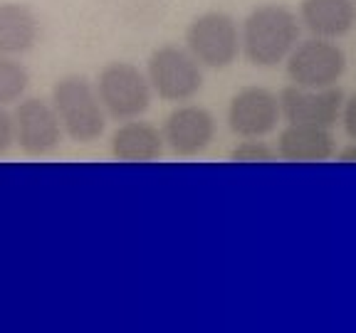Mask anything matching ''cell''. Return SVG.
Instances as JSON below:
<instances>
[{
    "mask_svg": "<svg viewBox=\"0 0 356 333\" xmlns=\"http://www.w3.org/2000/svg\"><path fill=\"white\" fill-rule=\"evenodd\" d=\"M334 146L332 128L314 123H287L280 131L277 153L287 161H327L332 158Z\"/></svg>",
    "mask_w": 356,
    "mask_h": 333,
    "instance_id": "cell-13",
    "label": "cell"
},
{
    "mask_svg": "<svg viewBox=\"0 0 356 333\" xmlns=\"http://www.w3.org/2000/svg\"><path fill=\"white\" fill-rule=\"evenodd\" d=\"M275 155L273 148H267L260 139H245L238 148L233 151L235 161H270Z\"/></svg>",
    "mask_w": 356,
    "mask_h": 333,
    "instance_id": "cell-16",
    "label": "cell"
},
{
    "mask_svg": "<svg viewBox=\"0 0 356 333\" xmlns=\"http://www.w3.org/2000/svg\"><path fill=\"white\" fill-rule=\"evenodd\" d=\"M287 77L302 89L337 87L346 69V57L341 47L324 37H309L297 42L287 55Z\"/></svg>",
    "mask_w": 356,
    "mask_h": 333,
    "instance_id": "cell-6",
    "label": "cell"
},
{
    "mask_svg": "<svg viewBox=\"0 0 356 333\" xmlns=\"http://www.w3.org/2000/svg\"><path fill=\"white\" fill-rule=\"evenodd\" d=\"M163 144L176 155H198L216 136V119L208 109L195 104L176 106L163 121Z\"/></svg>",
    "mask_w": 356,
    "mask_h": 333,
    "instance_id": "cell-10",
    "label": "cell"
},
{
    "mask_svg": "<svg viewBox=\"0 0 356 333\" xmlns=\"http://www.w3.org/2000/svg\"><path fill=\"white\" fill-rule=\"evenodd\" d=\"M186 50L195 57L200 67H208V69L230 67L243 52L235 17L220 10H208L198 15L186 30Z\"/></svg>",
    "mask_w": 356,
    "mask_h": 333,
    "instance_id": "cell-4",
    "label": "cell"
},
{
    "mask_svg": "<svg viewBox=\"0 0 356 333\" xmlns=\"http://www.w3.org/2000/svg\"><path fill=\"white\" fill-rule=\"evenodd\" d=\"M15 144V128H13V114L8 106H0V155H6Z\"/></svg>",
    "mask_w": 356,
    "mask_h": 333,
    "instance_id": "cell-17",
    "label": "cell"
},
{
    "mask_svg": "<svg viewBox=\"0 0 356 333\" xmlns=\"http://www.w3.org/2000/svg\"><path fill=\"white\" fill-rule=\"evenodd\" d=\"M280 119V96H275L270 89L248 87L230 99L228 126L240 139H262L277 128Z\"/></svg>",
    "mask_w": 356,
    "mask_h": 333,
    "instance_id": "cell-8",
    "label": "cell"
},
{
    "mask_svg": "<svg viewBox=\"0 0 356 333\" xmlns=\"http://www.w3.org/2000/svg\"><path fill=\"white\" fill-rule=\"evenodd\" d=\"M341 121L351 139L356 141V94L349 101H344V109H341Z\"/></svg>",
    "mask_w": 356,
    "mask_h": 333,
    "instance_id": "cell-18",
    "label": "cell"
},
{
    "mask_svg": "<svg viewBox=\"0 0 356 333\" xmlns=\"http://www.w3.org/2000/svg\"><path fill=\"white\" fill-rule=\"evenodd\" d=\"M13 128H15V146L30 158H42L60 148L62 123L47 99L40 96H22L13 111Z\"/></svg>",
    "mask_w": 356,
    "mask_h": 333,
    "instance_id": "cell-7",
    "label": "cell"
},
{
    "mask_svg": "<svg viewBox=\"0 0 356 333\" xmlns=\"http://www.w3.org/2000/svg\"><path fill=\"white\" fill-rule=\"evenodd\" d=\"M50 104L65 136L77 144H95L106 131V111L95 84L82 74H67L52 87Z\"/></svg>",
    "mask_w": 356,
    "mask_h": 333,
    "instance_id": "cell-2",
    "label": "cell"
},
{
    "mask_svg": "<svg viewBox=\"0 0 356 333\" xmlns=\"http://www.w3.org/2000/svg\"><path fill=\"white\" fill-rule=\"evenodd\" d=\"M30 74L20 57L0 55V106H13L28 94Z\"/></svg>",
    "mask_w": 356,
    "mask_h": 333,
    "instance_id": "cell-15",
    "label": "cell"
},
{
    "mask_svg": "<svg viewBox=\"0 0 356 333\" xmlns=\"http://www.w3.org/2000/svg\"><path fill=\"white\" fill-rule=\"evenodd\" d=\"M163 133L149 121L129 119L111 133L109 151L119 161H154L163 153Z\"/></svg>",
    "mask_w": 356,
    "mask_h": 333,
    "instance_id": "cell-14",
    "label": "cell"
},
{
    "mask_svg": "<svg viewBox=\"0 0 356 333\" xmlns=\"http://www.w3.org/2000/svg\"><path fill=\"white\" fill-rule=\"evenodd\" d=\"M339 158H341V161H356V144H354V146H349V148L341 151Z\"/></svg>",
    "mask_w": 356,
    "mask_h": 333,
    "instance_id": "cell-19",
    "label": "cell"
},
{
    "mask_svg": "<svg viewBox=\"0 0 356 333\" xmlns=\"http://www.w3.org/2000/svg\"><path fill=\"white\" fill-rule=\"evenodd\" d=\"M40 42V17L25 3H0V55L22 57Z\"/></svg>",
    "mask_w": 356,
    "mask_h": 333,
    "instance_id": "cell-11",
    "label": "cell"
},
{
    "mask_svg": "<svg viewBox=\"0 0 356 333\" xmlns=\"http://www.w3.org/2000/svg\"><path fill=\"white\" fill-rule=\"evenodd\" d=\"M344 92L339 87L327 89H302L284 87L280 94V111L287 123H314L332 128L341 119Z\"/></svg>",
    "mask_w": 356,
    "mask_h": 333,
    "instance_id": "cell-9",
    "label": "cell"
},
{
    "mask_svg": "<svg viewBox=\"0 0 356 333\" xmlns=\"http://www.w3.org/2000/svg\"><path fill=\"white\" fill-rule=\"evenodd\" d=\"M300 42V20L289 8L267 3L250 12L240 28L243 55L255 67H277Z\"/></svg>",
    "mask_w": 356,
    "mask_h": 333,
    "instance_id": "cell-1",
    "label": "cell"
},
{
    "mask_svg": "<svg viewBox=\"0 0 356 333\" xmlns=\"http://www.w3.org/2000/svg\"><path fill=\"white\" fill-rule=\"evenodd\" d=\"M146 77L154 94L171 104L191 101L203 87V72L195 57L176 44H163L151 52Z\"/></svg>",
    "mask_w": 356,
    "mask_h": 333,
    "instance_id": "cell-5",
    "label": "cell"
},
{
    "mask_svg": "<svg viewBox=\"0 0 356 333\" xmlns=\"http://www.w3.org/2000/svg\"><path fill=\"white\" fill-rule=\"evenodd\" d=\"M300 22H305V28L314 37H344L356 22V3L354 0H302Z\"/></svg>",
    "mask_w": 356,
    "mask_h": 333,
    "instance_id": "cell-12",
    "label": "cell"
},
{
    "mask_svg": "<svg viewBox=\"0 0 356 333\" xmlns=\"http://www.w3.org/2000/svg\"><path fill=\"white\" fill-rule=\"evenodd\" d=\"M95 89L106 117L117 119V121L141 119L154 99V89H151L144 69L124 60L109 62L102 67L97 74Z\"/></svg>",
    "mask_w": 356,
    "mask_h": 333,
    "instance_id": "cell-3",
    "label": "cell"
}]
</instances>
